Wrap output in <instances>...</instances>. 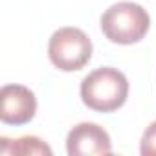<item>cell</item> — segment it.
Returning a JSON list of instances; mask_svg holds the SVG:
<instances>
[{
    "mask_svg": "<svg viewBox=\"0 0 156 156\" xmlns=\"http://www.w3.org/2000/svg\"><path fill=\"white\" fill-rule=\"evenodd\" d=\"M149 26V13L134 2H118L101 15V30L105 37L116 44H134L141 41Z\"/></svg>",
    "mask_w": 156,
    "mask_h": 156,
    "instance_id": "7a4b0ae2",
    "label": "cell"
},
{
    "mask_svg": "<svg viewBox=\"0 0 156 156\" xmlns=\"http://www.w3.org/2000/svg\"><path fill=\"white\" fill-rule=\"evenodd\" d=\"M129 96V81L123 72L103 66L88 73L81 83L83 103L98 112H114L121 108Z\"/></svg>",
    "mask_w": 156,
    "mask_h": 156,
    "instance_id": "6da1fadb",
    "label": "cell"
},
{
    "mask_svg": "<svg viewBox=\"0 0 156 156\" xmlns=\"http://www.w3.org/2000/svg\"><path fill=\"white\" fill-rule=\"evenodd\" d=\"M37 112V98L24 85H6L0 90V119L6 125H24Z\"/></svg>",
    "mask_w": 156,
    "mask_h": 156,
    "instance_id": "277c9868",
    "label": "cell"
},
{
    "mask_svg": "<svg viewBox=\"0 0 156 156\" xmlns=\"http://www.w3.org/2000/svg\"><path fill=\"white\" fill-rule=\"evenodd\" d=\"M0 154H51L50 145H46L42 140L35 136H24L19 140H8V138H0Z\"/></svg>",
    "mask_w": 156,
    "mask_h": 156,
    "instance_id": "8992f818",
    "label": "cell"
},
{
    "mask_svg": "<svg viewBox=\"0 0 156 156\" xmlns=\"http://www.w3.org/2000/svg\"><path fill=\"white\" fill-rule=\"evenodd\" d=\"M48 55L62 72L81 70L92 57V41L79 28H61L50 37Z\"/></svg>",
    "mask_w": 156,
    "mask_h": 156,
    "instance_id": "3957f363",
    "label": "cell"
},
{
    "mask_svg": "<svg viewBox=\"0 0 156 156\" xmlns=\"http://www.w3.org/2000/svg\"><path fill=\"white\" fill-rule=\"evenodd\" d=\"M66 151L70 156H103L112 152V141L103 127L85 121L68 132Z\"/></svg>",
    "mask_w": 156,
    "mask_h": 156,
    "instance_id": "5b68a950",
    "label": "cell"
},
{
    "mask_svg": "<svg viewBox=\"0 0 156 156\" xmlns=\"http://www.w3.org/2000/svg\"><path fill=\"white\" fill-rule=\"evenodd\" d=\"M140 152L143 156H156V121H152L145 129L140 143Z\"/></svg>",
    "mask_w": 156,
    "mask_h": 156,
    "instance_id": "52a82bcc",
    "label": "cell"
}]
</instances>
